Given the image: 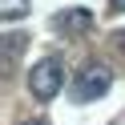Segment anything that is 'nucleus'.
I'll list each match as a JSON object with an SVG mask.
<instances>
[{"instance_id":"nucleus-7","label":"nucleus","mask_w":125,"mask_h":125,"mask_svg":"<svg viewBox=\"0 0 125 125\" xmlns=\"http://www.w3.org/2000/svg\"><path fill=\"white\" fill-rule=\"evenodd\" d=\"M117 49H121V57H125V32H117Z\"/></svg>"},{"instance_id":"nucleus-5","label":"nucleus","mask_w":125,"mask_h":125,"mask_svg":"<svg viewBox=\"0 0 125 125\" xmlns=\"http://www.w3.org/2000/svg\"><path fill=\"white\" fill-rule=\"evenodd\" d=\"M20 49H24V36H20V32H8V36H4V65H16V57H20Z\"/></svg>"},{"instance_id":"nucleus-2","label":"nucleus","mask_w":125,"mask_h":125,"mask_svg":"<svg viewBox=\"0 0 125 125\" xmlns=\"http://www.w3.org/2000/svg\"><path fill=\"white\" fill-rule=\"evenodd\" d=\"M109 85H113L109 65L89 61V65L73 77V101H97V97H105V93H109Z\"/></svg>"},{"instance_id":"nucleus-3","label":"nucleus","mask_w":125,"mask_h":125,"mask_svg":"<svg viewBox=\"0 0 125 125\" xmlns=\"http://www.w3.org/2000/svg\"><path fill=\"white\" fill-rule=\"evenodd\" d=\"M52 24L65 28V32H85V28L93 24V12H89V8H65V12L52 16Z\"/></svg>"},{"instance_id":"nucleus-1","label":"nucleus","mask_w":125,"mask_h":125,"mask_svg":"<svg viewBox=\"0 0 125 125\" xmlns=\"http://www.w3.org/2000/svg\"><path fill=\"white\" fill-rule=\"evenodd\" d=\"M61 89H65V61L61 57H41L28 69V93L36 101H52Z\"/></svg>"},{"instance_id":"nucleus-4","label":"nucleus","mask_w":125,"mask_h":125,"mask_svg":"<svg viewBox=\"0 0 125 125\" xmlns=\"http://www.w3.org/2000/svg\"><path fill=\"white\" fill-rule=\"evenodd\" d=\"M28 8H32V0H0V20L12 24V20L28 16Z\"/></svg>"},{"instance_id":"nucleus-6","label":"nucleus","mask_w":125,"mask_h":125,"mask_svg":"<svg viewBox=\"0 0 125 125\" xmlns=\"http://www.w3.org/2000/svg\"><path fill=\"white\" fill-rule=\"evenodd\" d=\"M109 8H113V12H125V0H109Z\"/></svg>"},{"instance_id":"nucleus-8","label":"nucleus","mask_w":125,"mask_h":125,"mask_svg":"<svg viewBox=\"0 0 125 125\" xmlns=\"http://www.w3.org/2000/svg\"><path fill=\"white\" fill-rule=\"evenodd\" d=\"M20 125H49L44 117H32V121H20Z\"/></svg>"}]
</instances>
